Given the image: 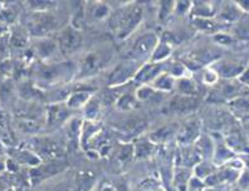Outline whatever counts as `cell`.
I'll return each mask as SVG.
<instances>
[{"instance_id": "obj_1", "label": "cell", "mask_w": 249, "mask_h": 191, "mask_svg": "<svg viewBox=\"0 0 249 191\" xmlns=\"http://www.w3.org/2000/svg\"><path fill=\"white\" fill-rule=\"evenodd\" d=\"M142 18V9L140 5H128L119 10L111 19V28L117 38H126L139 25Z\"/></svg>"}, {"instance_id": "obj_9", "label": "cell", "mask_w": 249, "mask_h": 191, "mask_svg": "<svg viewBox=\"0 0 249 191\" xmlns=\"http://www.w3.org/2000/svg\"><path fill=\"white\" fill-rule=\"evenodd\" d=\"M136 69V64L135 62L126 61L124 63L119 64L117 67L115 68L111 76H109V83L111 85H120V83H124V81H127L132 74L135 73Z\"/></svg>"}, {"instance_id": "obj_21", "label": "cell", "mask_w": 249, "mask_h": 191, "mask_svg": "<svg viewBox=\"0 0 249 191\" xmlns=\"http://www.w3.org/2000/svg\"><path fill=\"white\" fill-rule=\"evenodd\" d=\"M174 132H175V128L173 126H170V127L167 126V127H162L156 131V132H154V134H151L150 139L152 141H155V142H161V141H166L169 137H171Z\"/></svg>"}, {"instance_id": "obj_8", "label": "cell", "mask_w": 249, "mask_h": 191, "mask_svg": "<svg viewBox=\"0 0 249 191\" xmlns=\"http://www.w3.org/2000/svg\"><path fill=\"white\" fill-rule=\"evenodd\" d=\"M64 169H66V164L57 160L55 162H49V164L43 165V166L33 170L31 173V177L34 182H39L42 180H46L51 176L55 175V174L61 173Z\"/></svg>"}, {"instance_id": "obj_20", "label": "cell", "mask_w": 249, "mask_h": 191, "mask_svg": "<svg viewBox=\"0 0 249 191\" xmlns=\"http://www.w3.org/2000/svg\"><path fill=\"white\" fill-rule=\"evenodd\" d=\"M57 48V44H55L53 40H42L39 42V44L36 46V49H38V54L43 58H47L52 54L53 52Z\"/></svg>"}, {"instance_id": "obj_38", "label": "cell", "mask_w": 249, "mask_h": 191, "mask_svg": "<svg viewBox=\"0 0 249 191\" xmlns=\"http://www.w3.org/2000/svg\"><path fill=\"white\" fill-rule=\"evenodd\" d=\"M0 10H1V4H0Z\"/></svg>"}, {"instance_id": "obj_25", "label": "cell", "mask_w": 249, "mask_h": 191, "mask_svg": "<svg viewBox=\"0 0 249 191\" xmlns=\"http://www.w3.org/2000/svg\"><path fill=\"white\" fill-rule=\"evenodd\" d=\"M94 180V175L92 173H82L79 174V176L77 177V184H78V188L81 190H87L89 189V186L92 185V182Z\"/></svg>"}, {"instance_id": "obj_30", "label": "cell", "mask_w": 249, "mask_h": 191, "mask_svg": "<svg viewBox=\"0 0 249 191\" xmlns=\"http://www.w3.org/2000/svg\"><path fill=\"white\" fill-rule=\"evenodd\" d=\"M170 54V48L166 44H160V46L156 48V51H154V54H152V59L154 61H160V59H164L166 55Z\"/></svg>"}, {"instance_id": "obj_15", "label": "cell", "mask_w": 249, "mask_h": 191, "mask_svg": "<svg viewBox=\"0 0 249 191\" xmlns=\"http://www.w3.org/2000/svg\"><path fill=\"white\" fill-rule=\"evenodd\" d=\"M161 70V64H150L140 70V73L136 76L137 82H149L155 78Z\"/></svg>"}, {"instance_id": "obj_32", "label": "cell", "mask_w": 249, "mask_h": 191, "mask_svg": "<svg viewBox=\"0 0 249 191\" xmlns=\"http://www.w3.org/2000/svg\"><path fill=\"white\" fill-rule=\"evenodd\" d=\"M131 154H132V147L131 146H124V147H122L121 151L119 152V156H117V160H119L117 162L120 165H124L130 160Z\"/></svg>"}, {"instance_id": "obj_27", "label": "cell", "mask_w": 249, "mask_h": 191, "mask_svg": "<svg viewBox=\"0 0 249 191\" xmlns=\"http://www.w3.org/2000/svg\"><path fill=\"white\" fill-rule=\"evenodd\" d=\"M20 94L21 97L25 98V100H33V98L40 97L39 92L36 91V88H33V86L28 85V83H25V85L20 87Z\"/></svg>"}, {"instance_id": "obj_26", "label": "cell", "mask_w": 249, "mask_h": 191, "mask_svg": "<svg viewBox=\"0 0 249 191\" xmlns=\"http://www.w3.org/2000/svg\"><path fill=\"white\" fill-rule=\"evenodd\" d=\"M152 151V145L146 141V139H141L139 141L136 146V156L137 157H145V156L150 155Z\"/></svg>"}, {"instance_id": "obj_3", "label": "cell", "mask_w": 249, "mask_h": 191, "mask_svg": "<svg viewBox=\"0 0 249 191\" xmlns=\"http://www.w3.org/2000/svg\"><path fill=\"white\" fill-rule=\"evenodd\" d=\"M156 40H158V38H156L155 34L152 33H147L139 36L136 42L131 47L130 52L127 53L126 58L131 62L140 61L146 55H149L150 52H152V49L155 48L156 46Z\"/></svg>"}, {"instance_id": "obj_33", "label": "cell", "mask_w": 249, "mask_h": 191, "mask_svg": "<svg viewBox=\"0 0 249 191\" xmlns=\"http://www.w3.org/2000/svg\"><path fill=\"white\" fill-rule=\"evenodd\" d=\"M155 86L158 88H161V89H169L173 86V79L169 78L167 76H161L155 82Z\"/></svg>"}, {"instance_id": "obj_19", "label": "cell", "mask_w": 249, "mask_h": 191, "mask_svg": "<svg viewBox=\"0 0 249 191\" xmlns=\"http://www.w3.org/2000/svg\"><path fill=\"white\" fill-rule=\"evenodd\" d=\"M194 24L195 27L204 32H215L218 31V28H220V25L216 21L207 18H196L194 20Z\"/></svg>"}, {"instance_id": "obj_34", "label": "cell", "mask_w": 249, "mask_h": 191, "mask_svg": "<svg viewBox=\"0 0 249 191\" xmlns=\"http://www.w3.org/2000/svg\"><path fill=\"white\" fill-rule=\"evenodd\" d=\"M97 113H98V104L97 102H96V100H92L89 104V106H87V108H86V115L89 116V117H91V119H93V117L97 116Z\"/></svg>"}, {"instance_id": "obj_37", "label": "cell", "mask_w": 249, "mask_h": 191, "mask_svg": "<svg viewBox=\"0 0 249 191\" xmlns=\"http://www.w3.org/2000/svg\"><path fill=\"white\" fill-rule=\"evenodd\" d=\"M4 31H5V25H3L1 23H0V35L4 33Z\"/></svg>"}, {"instance_id": "obj_13", "label": "cell", "mask_w": 249, "mask_h": 191, "mask_svg": "<svg viewBox=\"0 0 249 191\" xmlns=\"http://www.w3.org/2000/svg\"><path fill=\"white\" fill-rule=\"evenodd\" d=\"M0 139L6 145H16V136H14V132L10 127L9 120L6 119V116L4 115H0Z\"/></svg>"}, {"instance_id": "obj_22", "label": "cell", "mask_w": 249, "mask_h": 191, "mask_svg": "<svg viewBox=\"0 0 249 191\" xmlns=\"http://www.w3.org/2000/svg\"><path fill=\"white\" fill-rule=\"evenodd\" d=\"M240 17V12H238V8L234 5H227L223 8L220 18L225 21H235Z\"/></svg>"}, {"instance_id": "obj_36", "label": "cell", "mask_w": 249, "mask_h": 191, "mask_svg": "<svg viewBox=\"0 0 249 191\" xmlns=\"http://www.w3.org/2000/svg\"><path fill=\"white\" fill-rule=\"evenodd\" d=\"M100 191H113V189L108 185H104L100 189Z\"/></svg>"}, {"instance_id": "obj_5", "label": "cell", "mask_w": 249, "mask_h": 191, "mask_svg": "<svg viewBox=\"0 0 249 191\" xmlns=\"http://www.w3.org/2000/svg\"><path fill=\"white\" fill-rule=\"evenodd\" d=\"M108 57L105 52H92L83 59L79 77H89L100 72L106 66Z\"/></svg>"}, {"instance_id": "obj_23", "label": "cell", "mask_w": 249, "mask_h": 191, "mask_svg": "<svg viewBox=\"0 0 249 191\" xmlns=\"http://www.w3.org/2000/svg\"><path fill=\"white\" fill-rule=\"evenodd\" d=\"M17 18V10L12 6H8V8H1L0 10V23L1 24H10L13 21L16 20Z\"/></svg>"}, {"instance_id": "obj_10", "label": "cell", "mask_w": 249, "mask_h": 191, "mask_svg": "<svg viewBox=\"0 0 249 191\" xmlns=\"http://www.w3.org/2000/svg\"><path fill=\"white\" fill-rule=\"evenodd\" d=\"M216 57H218V53L215 51H213V49H207V51H199L197 53H194L185 62L192 68H197L201 67L203 64H207L208 62L213 61Z\"/></svg>"}, {"instance_id": "obj_35", "label": "cell", "mask_w": 249, "mask_h": 191, "mask_svg": "<svg viewBox=\"0 0 249 191\" xmlns=\"http://www.w3.org/2000/svg\"><path fill=\"white\" fill-rule=\"evenodd\" d=\"M179 88L181 89L182 92H185V93H193L195 89L194 87V83L192 81H189V79H182L181 82H180Z\"/></svg>"}, {"instance_id": "obj_31", "label": "cell", "mask_w": 249, "mask_h": 191, "mask_svg": "<svg viewBox=\"0 0 249 191\" xmlns=\"http://www.w3.org/2000/svg\"><path fill=\"white\" fill-rule=\"evenodd\" d=\"M29 5L33 8L34 10H36V12H47V10H49L51 8H53V6L55 5V3H53V1H31L29 3Z\"/></svg>"}, {"instance_id": "obj_28", "label": "cell", "mask_w": 249, "mask_h": 191, "mask_svg": "<svg viewBox=\"0 0 249 191\" xmlns=\"http://www.w3.org/2000/svg\"><path fill=\"white\" fill-rule=\"evenodd\" d=\"M117 106L121 109L128 111V109H132L136 106V101L134 100V97H132L131 94H124V96H122V97L120 98Z\"/></svg>"}, {"instance_id": "obj_6", "label": "cell", "mask_w": 249, "mask_h": 191, "mask_svg": "<svg viewBox=\"0 0 249 191\" xmlns=\"http://www.w3.org/2000/svg\"><path fill=\"white\" fill-rule=\"evenodd\" d=\"M71 68L67 63L62 64H49V66H43L39 68L36 76L40 82L44 83H54L58 79H61L66 73L71 72Z\"/></svg>"}, {"instance_id": "obj_7", "label": "cell", "mask_w": 249, "mask_h": 191, "mask_svg": "<svg viewBox=\"0 0 249 191\" xmlns=\"http://www.w3.org/2000/svg\"><path fill=\"white\" fill-rule=\"evenodd\" d=\"M197 106V102L195 98L189 97V96H177L171 98L169 104L164 108L165 112L170 113H185L195 109Z\"/></svg>"}, {"instance_id": "obj_4", "label": "cell", "mask_w": 249, "mask_h": 191, "mask_svg": "<svg viewBox=\"0 0 249 191\" xmlns=\"http://www.w3.org/2000/svg\"><path fill=\"white\" fill-rule=\"evenodd\" d=\"M82 35L79 31H76L72 27H67L66 29H63L58 36V46L64 55H71L76 53L82 46Z\"/></svg>"}, {"instance_id": "obj_2", "label": "cell", "mask_w": 249, "mask_h": 191, "mask_svg": "<svg viewBox=\"0 0 249 191\" xmlns=\"http://www.w3.org/2000/svg\"><path fill=\"white\" fill-rule=\"evenodd\" d=\"M57 28V19L47 12H36L28 21V33L34 36H44Z\"/></svg>"}, {"instance_id": "obj_16", "label": "cell", "mask_w": 249, "mask_h": 191, "mask_svg": "<svg viewBox=\"0 0 249 191\" xmlns=\"http://www.w3.org/2000/svg\"><path fill=\"white\" fill-rule=\"evenodd\" d=\"M10 43L14 48H24L28 44V33L21 28H17L10 36Z\"/></svg>"}, {"instance_id": "obj_29", "label": "cell", "mask_w": 249, "mask_h": 191, "mask_svg": "<svg viewBox=\"0 0 249 191\" xmlns=\"http://www.w3.org/2000/svg\"><path fill=\"white\" fill-rule=\"evenodd\" d=\"M242 67L240 66H233V64H223L222 67H220V73H222V76L224 77H233V76H237L242 72Z\"/></svg>"}, {"instance_id": "obj_11", "label": "cell", "mask_w": 249, "mask_h": 191, "mask_svg": "<svg viewBox=\"0 0 249 191\" xmlns=\"http://www.w3.org/2000/svg\"><path fill=\"white\" fill-rule=\"evenodd\" d=\"M199 130H200V123L197 122V120H192L181 128V132L179 134V139L182 143L192 142L199 136Z\"/></svg>"}, {"instance_id": "obj_17", "label": "cell", "mask_w": 249, "mask_h": 191, "mask_svg": "<svg viewBox=\"0 0 249 191\" xmlns=\"http://www.w3.org/2000/svg\"><path fill=\"white\" fill-rule=\"evenodd\" d=\"M109 14V8L104 3H96L89 8V17L93 20L98 21L105 19Z\"/></svg>"}, {"instance_id": "obj_12", "label": "cell", "mask_w": 249, "mask_h": 191, "mask_svg": "<svg viewBox=\"0 0 249 191\" xmlns=\"http://www.w3.org/2000/svg\"><path fill=\"white\" fill-rule=\"evenodd\" d=\"M68 108L63 104H54L48 111V122L51 126H59L68 117Z\"/></svg>"}, {"instance_id": "obj_18", "label": "cell", "mask_w": 249, "mask_h": 191, "mask_svg": "<svg viewBox=\"0 0 249 191\" xmlns=\"http://www.w3.org/2000/svg\"><path fill=\"white\" fill-rule=\"evenodd\" d=\"M18 127L20 128L23 132H28V134H34V132H38L42 127V123H40L38 120H32V119H21L18 121Z\"/></svg>"}, {"instance_id": "obj_14", "label": "cell", "mask_w": 249, "mask_h": 191, "mask_svg": "<svg viewBox=\"0 0 249 191\" xmlns=\"http://www.w3.org/2000/svg\"><path fill=\"white\" fill-rule=\"evenodd\" d=\"M39 150L42 155L49 158H55V160H58V158H62L64 156V151L61 146L54 142H51L49 139L48 141H44L43 145H40Z\"/></svg>"}, {"instance_id": "obj_24", "label": "cell", "mask_w": 249, "mask_h": 191, "mask_svg": "<svg viewBox=\"0 0 249 191\" xmlns=\"http://www.w3.org/2000/svg\"><path fill=\"white\" fill-rule=\"evenodd\" d=\"M89 92H76L68 100V106L70 107H78L83 104L86 101H89Z\"/></svg>"}]
</instances>
